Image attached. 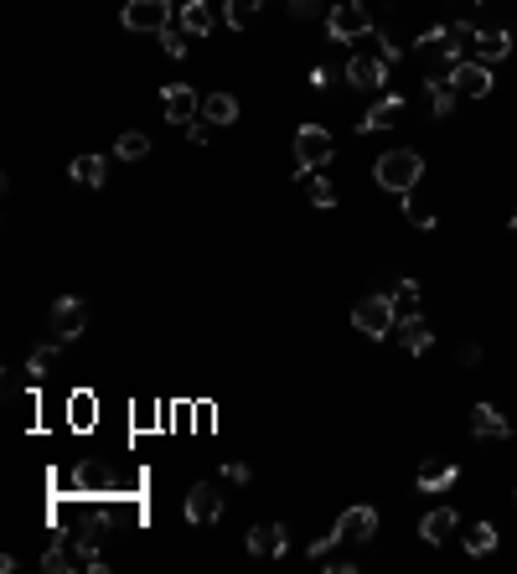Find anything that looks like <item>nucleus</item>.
Listing matches in <instances>:
<instances>
[{"label": "nucleus", "mask_w": 517, "mask_h": 574, "mask_svg": "<svg viewBox=\"0 0 517 574\" xmlns=\"http://www.w3.org/2000/svg\"><path fill=\"white\" fill-rule=\"evenodd\" d=\"M476 42H481V26H476V21H466V16H461V21H445V47H440L445 63H461V57H471Z\"/></svg>", "instance_id": "11"}, {"label": "nucleus", "mask_w": 517, "mask_h": 574, "mask_svg": "<svg viewBox=\"0 0 517 574\" xmlns=\"http://www.w3.org/2000/svg\"><path fill=\"white\" fill-rule=\"evenodd\" d=\"M497 538H502V533H497V523H476V528L466 533V554H471V559L492 554V549H497Z\"/></svg>", "instance_id": "26"}, {"label": "nucleus", "mask_w": 517, "mask_h": 574, "mask_svg": "<svg viewBox=\"0 0 517 574\" xmlns=\"http://www.w3.org/2000/svg\"><path fill=\"white\" fill-rule=\"evenodd\" d=\"M326 83H331V73H326V63H316L311 68V88H326Z\"/></svg>", "instance_id": "40"}, {"label": "nucleus", "mask_w": 517, "mask_h": 574, "mask_svg": "<svg viewBox=\"0 0 517 574\" xmlns=\"http://www.w3.org/2000/svg\"><path fill=\"white\" fill-rule=\"evenodd\" d=\"M212 26H218V16H212L207 0H187L181 6V32L187 37H212Z\"/></svg>", "instance_id": "18"}, {"label": "nucleus", "mask_w": 517, "mask_h": 574, "mask_svg": "<svg viewBox=\"0 0 517 574\" xmlns=\"http://www.w3.org/2000/svg\"><path fill=\"white\" fill-rule=\"evenodd\" d=\"M202 119H207V125H233V119H238V99L223 94V88H218V94H207L202 99Z\"/></svg>", "instance_id": "22"}, {"label": "nucleus", "mask_w": 517, "mask_h": 574, "mask_svg": "<svg viewBox=\"0 0 517 574\" xmlns=\"http://www.w3.org/2000/svg\"><path fill=\"white\" fill-rule=\"evenodd\" d=\"M114 156H119V161H145V156H150V140H145L140 130H125V135L114 140Z\"/></svg>", "instance_id": "29"}, {"label": "nucleus", "mask_w": 517, "mask_h": 574, "mask_svg": "<svg viewBox=\"0 0 517 574\" xmlns=\"http://www.w3.org/2000/svg\"><path fill=\"white\" fill-rule=\"evenodd\" d=\"M373 32H378V21H373V11L362 6V0H337V6L326 11V37L331 42H362Z\"/></svg>", "instance_id": "2"}, {"label": "nucleus", "mask_w": 517, "mask_h": 574, "mask_svg": "<svg viewBox=\"0 0 517 574\" xmlns=\"http://www.w3.org/2000/svg\"><path fill=\"white\" fill-rule=\"evenodd\" d=\"M337 538L342 543H373L378 538V507L373 502H352L337 512Z\"/></svg>", "instance_id": "8"}, {"label": "nucleus", "mask_w": 517, "mask_h": 574, "mask_svg": "<svg viewBox=\"0 0 517 574\" xmlns=\"http://www.w3.org/2000/svg\"><path fill=\"white\" fill-rule=\"evenodd\" d=\"M68 425H73V430L94 425V394H88V388H78V394L68 399Z\"/></svg>", "instance_id": "28"}, {"label": "nucleus", "mask_w": 517, "mask_h": 574, "mask_svg": "<svg viewBox=\"0 0 517 574\" xmlns=\"http://www.w3.org/2000/svg\"><path fill=\"white\" fill-rule=\"evenodd\" d=\"M331 156H337V145H331V130H326V125H300V130H295V176L326 166Z\"/></svg>", "instance_id": "4"}, {"label": "nucleus", "mask_w": 517, "mask_h": 574, "mask_svg": "<svg viewBox=\"0 0 517 574\" xmlns=\"http://www.w3.org/2000/svg\"><path fill=\"white\" fill-rule=\"evenodd\" d=\"M445 78H450V88H455L461 99H486V94L497 88L492 63H481V57H461V63H450Z\"/></svg>", "instance_id": "5"}, {"label": "nucleus", "mask_w": 517, "mask_h": 574, "mask_svg": "<svg viewBox=\"0 0 517 574\" xmlns=\"http://www.w3.org/2000/svg\"><path fill=\"white\" fill-rule=\"evenodd\" d=\"M471 435L476 440H512V419L497 404H476L471 409Z\"/></svg>", "instance_id": "12"}, {"label": "nucleus", "mask_w": 517, "mask_h": 574, "mask_svg": "<svg viewBox=\"0 0 517 574\" xmlns=\"http://www.w3.org/2000/svg\"><path fill=\"white\" fill-rule=\"evenodd\" d=\"M347 83L362 88V94H383L388 88V63L378 52H352L347 57Z\"/></svg>", "instance_id": "9"}, {"label": "nucleus", "mask_w": 517, "mask_h": 574, "mask_svg": "<svg viewBox=\"0 0 517 574\" xmlns=\"http://www.w3.org/2000/svg\"><path fill=\"white\" fill-rule=\"evenodd\" d=\"M404 218H409L414 228H435V223H440L435 202H424V197H414V192H404Z\"/></svg>", "instance_id": "27"}, {"label": "nucleus", "mask_w": 517, "mask_h": 574, "mask_svg": "<svg viewBox=\"0 0 517 574\" xmlns=\"http://www.w3.org/2000/svg\"><path fill=\"white\" fill-rule=\"evenodd\" d=\"M399 342H404L409 357H419V352H430V347H435V331H430V321H424V316H414V321H404Z\"/></svg>", "instance_id": "21"}, {"label": "nucleus", "mask_w": 517, "mask_h": 574, "mask_svg": "<svg viewBox=\"0 0 517 574\" xmlns=\"http://www.w3.org/2000/svg\"><path fill=\"white\" fill-rule=\"evenodd\" d=\"M424 94H430L435 119H450V114H455V104H461V94H455V88H450V78H440V73H430V78H424Z\"/></svg>", "instance_id": "19"}, {"label": "nucleus", "mask_w": 517, "mask_h": 574, "mask_svg": "<svg viewBox=\"0 0 517 574\" xmlns=\"http://www.w3.org/2000/svg\"><path fill=\"white\" fill-rule=\"evenodd\" d=\"M404 94H378V104L362 114V125H357V135H383V130H393L404 119Z\"/></svg>", "instance_id": "10"}, {"label": "nucleus", "mask_w": 517, "mask_h": 574, "mask_svg": "<svg viewBox=\"0 0 517 574\" xmlns=\"http://www.w3.org/2000/svg\"><path fill=\"white\" fill-rule=\"evenodd\" d=\"M249 554H285L290 549V533H285V523H259V528H249Z\"/></svg>", "instance_id": "17"}, {"label": "nucleus", "mask_w": 517, "mask_h": 574, "mask_svg": "<svg viewBox=\"0 0 517 574\" xmlns=\"http://www.w3.org/2000/svg\"><path fill=\"white\" fill-rule=\"evenodd\" d=\"M156 37H161L166 57H187V32H176V26H166V32H156Z\"/></svg>", "instance_id": "34"}, {"label": "nucleus", "mask_w": 517, "mask_h": 574, "mask_svg": "<svg viewBox=\"0 0 517 574\" xmlns=\"http://www.w3.org/2000/svg\"><path fill=\"white\" fill-rule=\"evenodd\" d=\"M259 6H264V0H228V26H233V32H238V26H249L254 16H259Z\"/></svg>", "instance_id": "31"}, {"label": "nucleus", "mask_w": 517, "mask_h": 574, "mask_svg": "<svg viewBox=\"0 0 517 574\" xmlns=\"http://www.w3.org/2000/svg\"><path fill=\"white\" fill-rule=\"evenodd\" d=\"M161 109H166L171 125H192V119H197V88H187V83H166Z\"/></svg>", "instance_id": "13"}, {"label": "nucleus", "mask_w": 517, "mask_h": 574, "mask_svg": "<svg viewBox=\"0 0 517 574\" xmlns=\"http://www.w3.org/2000/svg\"><path fill=\"white\" fill-rule=\"evenodd\" d=\"M445 6H455V11H476V6H486V0H445Z\"/></svg>", "instance_id": "41"}, {"label": "nucleus", "mask_w": 517, "mask_h": 574, "mask_svg": "<svg viewBox=\"0 0 517 574\" xmlns=\"http://www.w3.org/2000/svg\"><path fill=\"white\" fill-rule=\"evenodd\" d=\"M57 347H63V342H47V347H32V357H26V373H32V383L52 378V368H57Z\"/></svg>", "instance_id": "25"}, {"label": "nucleus", "mask_w": 517, "mask_h": 574, "mask_svg": "<svg viewBox=\"0 0 517 574\" xmlns=\"http://www.w3.org/2000/svg\"><path fill=\"white\" fill-rule=\"evenodd\" d=\"M512 233H517V207H512Z\"/></svg>", "instance_id": "42"}, {"label": "nucleus", "mask_w": 517, "mask_h": 574, "mask_svg": "<svg viewBox=\"0 0 517 574\" xmlns=\"http://www.w3.org/2000/svg\"><path fill=\"white\" fill-rule=\"evenodd\" d=\"M187 140H192V145H207V140H212V130H207V125H197V119H192V125H187Z\"/></svg>", "instance_id": "39"}, {"label": "nucleus", "mask_w": 517, "mask_h": 574, "mask_svg": "<svg viewBox=\"0 0 517 574\" xmlns=\"http://www.w3.org/2000/svg\"><path fill=\"white\" fill-rule=\"evenodd\" d=\"M68 171H73V181H83V187H104V176H109V161H104V156H78Z\"/></svg>", "instance_id": "23"}, {"label": "nucleus", "mask_w": 517, "mask_h": 574, "mask_svg": "<svg viewBox=\"0 0 517 574\" xmlns=\"http://www.w3.org/2000/svg\"><path fill=\"white\" fill-rule=\"evenodd\" d=\"M455 362H461V368H476V362H481V347H476V342H466L461 352H455Z\"/></svg>", "instance_id": "38"}, {"label": "nucleus", "mask_w": 517, "mask_h": 574, "mask_svg": "<svg viewBox=\"0 0 517 574\" xmlns=\"http://www.w3.org/2000/svg\"><path fill=\"white\" fill-rule=\"evenodd\" d=\"M476 57H481V63H502V57H512V32H507V26H492V32H481Z\"/></svg>", "instance_id": "20"}, {"label": "nucleus", "mask_w": 517, "mask_h": 574, "mask_svg": "<svg viewBox=\"0 0 517 574\" xmlns=\"http://www.w3.org/2000/svg\"><path fill=\"white\" fill-rule=\"evenodd\" d=\"M119 26H125V32H166L171 26V0H125Z\"/></svg>", "instance_id": "6"}, {"label": "nucleus", "mask_w": 517, "mask_h": 574, "mask_svg": "<svg viewBox=\"0 0 517 574\" xmlns=\"http://www.w3.org/2000/svg\"><path fill=\"white\" fill-rule=\"evenodd\" d=\"M383 6H404V0H383Z\"/></svg>", "instance_id": "43"}, {"label": "nucleus", "mask_w": 517, "mask_h": 574, "mask_svg": "<svg viewBox=\"0 0 517 574\" xmlns=\"http://www.w3.org/2000/svg\"><path fill=\"white\" fill-rule=\"evenodd\" d=\"M414 481H419V492H430V497H440V492H450L455 481H461V466H455V461H424Z\"/></svg>", "instance_id": "16"}, {"label": "nucleus", "mask_w": 517, "mask_h": 574, "mask_svg": "<svg viewBox=\"0 0 517 574\" xmlns=\"http://www.w3.org/2000/svg\"><path fill=\"white\" fill-rule=\"evenodd\" d=\"M373 181H378L383 192L404 197V192H414L419 181H424V156H419V150H409V145L383 150V156L373 161Z\"/></svg>", "instance_id": "1"}, {"label": "nucleus", "mask_w": 517, "mask_h": 574, "mask_svg": "<svg viewBox=\"0 0 517 574\" xmlns=\"http://www.w3.org/2000/svg\"><path fill=\"white\" fill-rule=\"evenodd\" d=\"M373 42H378V57H383L388 68H393V63H404V42H393V37L383 32V26H378V32H373Z\"/></svg>", "instance_id": "32"}, {"label": "nucleus", "mask_w": 517, "mask_h": 574, "mask_svg": "<svg viewBox=\"0 0 517 574\" xmlns=\"http://www.w3.org/2000/svg\"><path fill=\"white\" fill-rule=\"evenodd\" d=\"M42 569H47V574H68V569H73V554L63 549V543H52V549L42 554Z\"/></svg>", "instance_id": "33"}, {"label": "nucleus", "mask_w": 517, "mask_h": 574, "mask_svg": "<svg viewBox=\"0 0 517 574\" xmlns=\"http://www.w3.org/2000/svg\"><path fill=\"white\" fill-rule=\"evenodd\" d=\"M290 16L295 21H316L321 16V0H290Z\"/></svg>", "instance_id": "36"}, {"label": "nucleus", "mask_w": 517, "mask_h": 574, "mask_svg": "<svg viewBox=\"0 0 517 574\" xmlns=\"http://www.w3.org/2000/svg\"><path fill=\"white\" fill-rule=\"evenodd\" d=\"M300 181H306V192H311V207H321V213H326V207H337V187H331V176L306 171Z\"/></svg>", "instance_id": "24"}, {"label": "nucleus", "mask_w": 517, "mask_h": 574, "mask_svg": "<svg viewBox=\"0 0 517 574\" xmlns=\"http://www.w3.org/2000/svg\"><path fill=\"white\" fill-rule=\"evenodd\" d=\"M393 306H399V321H414L419 316V280H404L393 290Z\"/></svg>", "instance_id": "30"}, {"label": "nucleus", "mask_w": 517, "mask_h": 574, "mask_svg": "<svg viewBox=\"0 0 517 574\" xmlns=\"http://www.w3.org/2000/svg\"><path fill=\"white\" fill-rule=\"evenodd\" d=\"M187 518L192 523H218L223 518V497H218L212 481H197V487L187 492Z\"/></svg>", "instance_id": "15"}, {"label": "nucleus", "mask_w": 517, "mask_h": 574, "mask_svg": "<svg viewBox=\"0 0 517 574\" xmlns=\"http://www.w3.org/2000/svg\"><path fill=\"white\" fill-rule=\"evenodd\" d=\"M83 326H88V306L78 295H57L52 300V342H78L83 337Z\"/></svg>", "instance_id": "7"}, {"label": "nucleus", "mask_w": 517, "mask_h": 574, "mask_svg": "<svg viewBox=\"0 0 517 574\" xmlns=\"http://www.w3.org/2000/svg\"><path fill=\"white\" fill-rule=\"evenodd\" d=\"M337 543H342V538H337V528H331V533H326V538H316V543H311V549H306V554H311V559H316V564H321V559H326V554H331V549H337Z\"/></svg>", "instance_id": "37"}, {"label": "nucleus", "mask_w": 517, "mask_h": 574, "mask_svg": "<svg viewBox=\"0 0 517 574\" xmlns=\"http://www.w3.org/2000/svg\"><path fill=\"white\" fill-rule=\"evenodd\" d=\"M352 326L368 342H383L388 331H399V306H393V295H362L352 306Z\"/></svg>", "instance_id": "3"}, {"label": "nucleus", "mask_w": 517, "mask_h": 574, "mask_svg": "<svg viewBox=\"0 0 517 574\" xmlns=\"http://www.w3.org/2000/svg\"><path fill=\"white\" fill-rule=\"evenodd\" d=\"M223 476L233 481V487H249V481H254V471H249V461H228V466H223Z\"/></svg>", "instance_id": "35"}, {"label": "nucleus", "mask_w": 517, "mask_h": 574, "mask_svg": "<svg viewBox=\"0 0 517 574\" xmlns=\"http://www.w3.org/2000/svg\"><path fill=\"white\" fill-rule=\"evenodd\" d=\"M455 528H461V512H455V507H430V512L419 518V538L430 543V549H440Z\"/></svg>", "instance_id": "14"}]
</instances>
